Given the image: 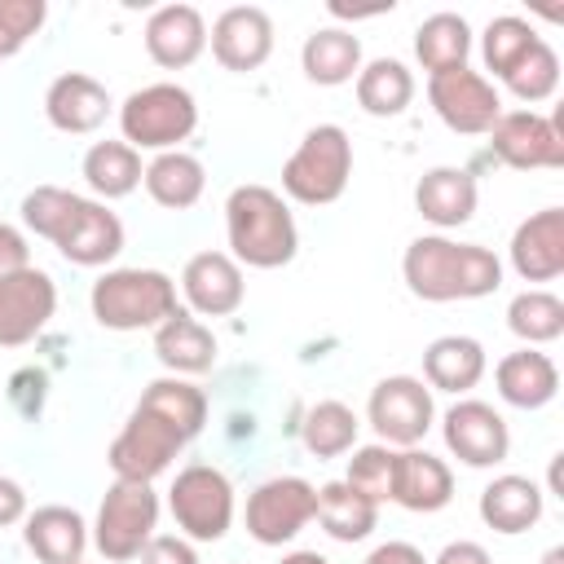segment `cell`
I'll list each match as a JSON object with an SVG mask.
<instances>
[{"instance_id":"8fae6325","label":"cell","mask_w":564,"mask_h":564,"mask_svg":"<svg viewBox=\"0 0 564 564\" xmlns=\"http://www.w3.org/2000/svg\"><path fill=\"white\" fill-rule=\"evenodd\" d=\"M427 101H432L436 119L458 137H485L502 115V97H498L494 79H485L471 66L427 75Z\"/></svg>"},{"instance_id":"3957f363","label":"cell","mask_w":564,"mask_h":564,"mask_svg":"<svg viewBox=\"0 0 564 564\" xmlns=\"http://www.w3.org/2000/svg\"><path fill=\"white\" fill-rule=\"evenodd\" d=\"M229 256L247 269H282L300 251V229L286 198L269 185H234L225 198Z\"/></svg>"},{"instance_id":"bcb514c9","label":"cell","mask_w":564,"mask_h":564,"mask_svg":"<svg viewBox=\"0 0 564 564\" xmlns=\"http://www.w3.org/2000/svg\"><path fill=\"white\" fill-rule=\"evenodd\" d=\"M542 564H564V546H551V551L542 555Z\"/></svg>"},{"instance_id":"4316f807","label":"cell","mask_w":564,"mask_h":564,"mask_svg":"<svg viewBox=\"0 0 564 564\" xmlns=\"http://www.w3.org/2000/svg\"><path fill=\"white\" fill-rule=\"evenodd\" d=\"M485 348L471 335H441L423 348V383L436 392H471L485 379Z\"/></svg>"},{"instance_id":"603a6c76","label":"cell","mask_w":564,"mask_h":564,"mask_svg":"<svg viewBox=\"0 0 564 564\" xmlns=\"http://www.w3.org/2000/svg\"><path fill=\"white\" fill-rule=\"evenodd\" d=\"M22 542L40 564H79L84 551H88V524L75 507L48 502V507L26 511Z\"/></svg>"},{"instance_id":"f35d334b","label":"cell","mask_w":564,"mask_h":564,"mask_svg":"<svg viewBox=\"0 0 564 564\" xmlns=\"http://www.w3.org/2000/svg\"><path fill=\"white\" fill-rule=\"evenodd\" d=\"M44 0H0V57H13L44 26Z\"/></svg>"},{"instance_id":"7402d4cb","label":"cell","mask_w":564,"mask_h":564,"mask_svg":"<svg viewBox=\"0 0 564 564\" xmlns=\"http://www.w3.org/2000/svg\"><path fill=\"white\" fill-rule=\"evenodd\" d=\"M480 189L467 167H427L414 181V212L436 229H458L476 216Z\"/></svg>"},{"instance_id":"9a60e30c","label":"cell","mask_w":564,"mask_h":564,"mask_svg":"<svg viewBox=\"0 0 564 564\" xmlns=\"http://www.w3.org/2000/svg\"><path fill=\"white\" fill-rule=\"evenodd\" d=\"M57 313V286L44 269L26 264L0 278V348L31 344Z\"/></svg>"},{"instance_id":"d6a6232c","label":"cell","mask_w":564,"mask_h":564,"mask_svg":"<svg viewBox=\"0 0 564 564\" xmlns=\"http://www.w3.org/2000/svg\"><path fill=\"white\" fill-rule=\"evenodd\" d=\"M88 189L106 203V198H128L137 185H141V154L128 145V141H93L84 150V163H79Z\"/></svg>"},{"instance_id":"ee69618b","label":"cell","mask_w":564,"mask_h":564,"mask_svg":"<svg viewBox=\"0 0 564 564\" xmlns=\"http://www.w3.org/2000/svg\"><path fill=\"white\" fill-rule=\"evenodd\" d=\"M361 564H427L414 542H379Z\"/></svg>"},{"instance_id":"8992f818","label":"cell","mask_w":564,"mask_h":564,"mask_svg":"<svg viewBox=\"0 0 564 564\" xmlns=\"http://www.w3.org/2000/svg\"><path fill=\"white\" fill-rule=\"evenodd\" d=\"M352 176V141L339 123H317L304 132V141L282 163V189L286 198L304 207H326L348 189Z\"/></svg>"},{"instance_id":"74e56055","label":"cell","mask_w":564,"mask_h":564,"mask_svg":"<svg viewBox=\"0 0 564 564\" xmlns=\"http://www.w3.org/2000/svg\"><path fill=\"white\" fill-rule=\"evenodd\" d=\"M502 84H507L511 97H520L524 106L546 101V97L560 88V57H555V48H551L546 40H538V44L529 48V57H524Z\"/></svg>"},{"instance_id":"b9f144b4","label":"cell","mask_w":564,"mask_h":564,"mask_svg":"<svg viewBox=\"0 0 564 564\" xmlns=\"http://www.w3.org/2000/svg\"><path fill=\"white\" fill-rule=\"evenodd\" d=\"M26 520V489L13 476H0V529Z\"/></svg>"},{"instance_id":"60d3db41","label":"cell","mask_w":564,"mask_h":564,"mask_svg":"<svg viewBox=\"0 0 564 564\" xmlns=\"http://www.w3.org/2000/svg\"><path fill=\"white\" fill-rule=\"evenodd\" d=\"M31 264V247H26V234L13 229L9 220H0V278L4 273H18Z\"/></svg>"},{"instance_id":"5b68a950","label":"cell","mask_w":564,"mask_h":564,"mask_svg":"<svg viewBox=\"0 0 564 564\" xmlns=\"http://www.w3.org/2000/svg\"><path fill=\"white\" fill-rule=\"evenodd\" d=\"M194 128H198V101L185 84H172V79L137 88L119 106V132L137 154L141 150H154V154L176 150Z\"/></svg>"},{"instance_id":"7dc6e473","label":"cell","mask_w":564,"mask_h":564,"mask_svg":"<svg viewBox=\"0 0 564 564\" xmlns=\"http://www.w3.org/2000/svg\"><path fill=\"white\" fill-rule=\"evenodd\" d=\"M79 564H84V560H79Z\"/></svg>"},{"instance_id":"1f68e13d","label":"cell","mask_w":564,"mask_h":564,"mask_svg":"<svg viewBox=\"0 0 564 564\" xmlns=\"http://www.w3.org/2000/svg\"><path fill=\"white\" fill-rule=\"evenodd\" d=\"M467 53H471V26L463 13H432L419 22L414 31V57L427 75H441V70H454V66H467Z\"/></svg>"},{"instance_id":"ac0fdd59","label":"cell","mask_w":564,"mask_h":564,"mask_svg":"<svg viewBox=\"0 0 564 564\" xmlns=\"http://www.w3.org/2000/svg\"><path fill=\"white\" fill-rule=\"evenodd\" d=\"M507 256L524 282H555L564 273V212L542 207V212L524 216L511 234Z\"/></svg>"},{"instance_id":"ba28073f","label":"cell","mask_w":564,"mask_h":564,"mask_svg":"<svg viewBox=\"0 0 564 564\" xmlns=\"http://www.w3.org/2000/svg\"><path fill=\"white\" fill-rule=\"evenodd\" d=\"M167 511L189 542H220L234 524V485L212 463H189L167 489Z\"/></svg>"},{"instance_id":"4dcf8cb0","label":"cell","mask_w":564,"mask_h":564,"mask_svg":"<svg viewBox=\"0 0 564 564\" xmlns=\"http://www.w3.org/2000/svg\"><path fill=\"white\" fill-rule=\"evenodd\" d=\"M313 520H317L335 542H361V538L375 533L379 507H375L370 498H361L357 489H348L344 480H326V485H317Z\"/></svg>"},{"instance_id":"52a82bcc","label":"cell","mask_w":564,"mask_h":564,"mask_svg":"<svg viewBox=\"0 0 564 564\" xmlns=\"http://www.w3.org/2000/svg\"><path fill=\"white\" fill-rule=\"evenodd\" d=\"M159 529V494L145 480H115L93 520V546L110 564H128Z\"/></svg>"},{"instance_id":"83f0119b","label":"cell","mask_w":564,"mask_h":564,"mask_svg":"<svg viewBox=\"0 0 564 564\" xmlns=\"http://www.w3.org/2000/svg\"><path fill=\"white\" fill-rule=\"evenodd\" d=\"M141 185H145V194H150L159 207L185 212V207H194V203L203 198L207 172H203V163H198L194 154H185V150H163V154H154V159L145 163Z\"/></svg>"},{"instance_id":"277c9868","label":"cell","mask_w":564,"mask_h":564,"mask_svg":"<svg viewBox=\"0 0 564 564\" xmlns=\"http://www.w3.org/2000/svg\"><path fill=\"white\" fill-rule=\"evenodd\" d=\"M93 317L106 330H154L176 304V282L163 269H106L88 291Z\"/></svg>"},{"instance_id":"f1b7e54d","label":"cell","mask_w":564,"mask_h":564,"mask_svg":"<svg viewBox=\"0 0 564 564\" xmlns=\"http://www.w3.org/2000/svg\"><path fill=\"white\" fill-rule=\"evenodd\" d=\"M300 66L322 88L348 84L361 70V40L352 31H344V26H317L300 48Z\"/></svg>"},{"instance_id":"f6af8a7d","label":"cell","mask_w":564,"mask_h":564,"mask_svg":"<svg viewBox=\"0 0 564 564\" xmlns=\"http://www.w3.org/2000/svg\"><path fill=\"white\" fill-rule=\"evenodd\" d=\"M282 564H330V560L317 551H291V555H282Z\"/></svg>"},{"instance_id":"ab89813d","label":"cell","mask_w":564,"mask_h":564,"mask_svg":"<svg viewBox=\"0 0 564 564\" xmlns=\"http://www.w3.org/2000/svg\"><path fill=\"white\" fill-rule=\"evenodd\" d=\"M137 560H141V564H198V551H194V542L181 538V533H154Z\"/></svg>"},{"instance_id":"6da1fadb","label":"cell","mask_w":564,"mask_h":564,"mask_svg":"<svg viewBox=\"0 0 564 564\" xmlns=\"http://www.w3.org/2000/svg\"><path fill=\"white\" fill-rule=\"evenodd\" d=\"M22 225L48 238L62 260L79 269H101L123 251V220L101 203L62 185H35L22 194Z\"/></svg>"},{"instance_id":"e0dca14e","label":"cell","mask_w":564,"mask_h":564,"mask_svg":"<svg viewBox=\"0 0 564 564\" xmlns=\"http://www.w3.org/2000/svg\"><path fill=\"white\" fill-rule=\"evenodd\" d=\"M181 291L194 317H229L247 295L242 264L229 251H198L181 269Z\"/></svg>"},{"instance_id":"9c48e42d","label":"cell","mask_w":564,"mask_h":564,"mask_svg":"<svg viewBox=\"0 0 564 564\" xmlns=\"http://www.w3.org/2000/svg\"><path fill=\"white\" fill-rule=\"evenodd\" d=\"M185 445H189V436H185L172 419H163L154 405L137 401L132 414H128V423H123L119 436L110 441L106 463H110L115 480H145V485H150L154 476H163V471L172 467V458H176Z\"/></svg>"},{"instance_id":"44dd1931","label":"cell","mask_w":564,"mask_h":564,"mask_svg":"<svg viewBox=\"0 0 564 564\" xmlns=\"http://www.w3.org/2000/svg\"><path fill=\"white\" fill-rule=\"evenodd\" d=\"M449 498H454V471L445 458H436L419 445L397 449V471H392V502L397 507L432 516V511L449 507Z\"/></svg>"},{"instance_id":"f546056e","label":"cell","mask_w":564,"mask_h":564,"mask_svg":"<svg viewBox=\"0 0 564 564\" xmlns=\"http://www.w3.org/2000/svg\"><path fill=\"white\" fill-rule=\"evenodd\" d=\"M352 88H357V106H361L366 115H375V119H397V115L414 101V75H410V66L397 62V57L361 62Z\"/></svg>"},{"instance_id":"d4e9b609","label":"cell","mask_w":564,"mask_h":564,"mask_svg":"<svg viewBox=\"0 0 564 564\" xmlns=\"http://www.w3.org/2000/svg\"><path fill=\"white\" fill-rule=\"evenodd\" d=\"M494 383H498V397L507 405H516V410H542L560 392V370H555V361L546 352L520 348V352H507L494 366Z\"/></svg>"},{"instance_id":"2e32d148","label":"cell","mask_w":564,"mask_h":564,"mask_svg":"<svg viewBox=\"0 0 564 564\" xmlns=\"http://www.w3.org/2000/svg\"><path fill=\"white\" fill-rule=\"evenodd\" d=\"M207 44L225 70H234V75L260 70L273 53V18L260 4H234L212 22Z\"/></svg>"},{"instance_id":"5bb4252c","label":"cell","mask_w":564,"mask_h":564,"mask_svg":"<svg viewBox=\"0 0 564 564\" xmlns=\"http://www.w3.org/2000/svg\"><path fill=\"white\" fill-rule=\"evenodd\" d=\"M441 436H445V449H449L463 467H498V463L511 454L507 419H502L489 401H476V397H458V401L445 410Z\"/></svg>"},{"instance_id":"7a4b0ae2","label":"cell","mask_w":564,"mask_h":564,"mask_svg":"<svg viewBox=\"0 0 564 564\" xmlns=\"http://www.w3.org/2000/svg\"><path fill=\"white\" fill-rule=\"evenodd\" d=\"M401 278L414 300L454 304L485 300L502 286V260L480 242H454L445 234H419L401 256Z\"/></svg>"},{"instance_id":"7bdbcfd3","label":"cell","mask_w":564,"mask_h":564,"mask_svg":"<svg viewBox=\"0 0 564 564\" xmlns=\"http://www.w3.org/2000/svg\"><path fill=\"white\" fill-rule=\"evenodd\" d=\"M427 564H494V560H489V551H485L480 542L458 538V542H445V546L436 551V560H427Z\"/></svg>"},{"instance_id":"cb8c5ba5","label":"cell","mask_w":564,"mask_h":564,"mask_svg":"<svg viewBox=\"0 0 564 564\" xmlns=\"http://www.w3.org/2000/svg\"><path fill=\"white\" fill-rule=\"evenodd\" d=\"M154 357L176 379L203 375V370L216 366V335L189 308H176L167 322L154 326Z\"/></svg>"},{"instance_id":"ffe728a7","label":"cell","mask_w":564,"mask_h":564,"mask_svg":"<svg viewBox=\"0 0 564 564\" xmlns=\"http://www.w3.org/2000/svg\"><path fill=\"white\" fill-rule=\"evenodd\" d=\"M44 115L57 132H70V137H88L106 123L110 115V93L101 79L84 75V70H66L48 84L44 93Z\"/></svg>"},{"instance_id":"d6986e66","label":"cell","mask_w":564,"mask_h":564,"mask_svg":"<svg viewBox=\"0 0 564 564\" xmlns=\"http://www.w3.org/2000/svg\"><path fill=\"white\" fill-rule=\"evenodd\" d=\"M207 48V22L194 4H159L145 18V53L163 70H185Z\"/></svg>"},{"instance_id":"4fadbf2b","label":"cell","mask_w":564,"mask_h":564,"mask_svg":"<svg viewBox=\"0 0 564 564\" xmlns=\"http://www.w3.org/2000/svg\"><path fill=\"white\" fill-rule=\"evenodd\" d=\"M489 150L498 163L516 172H538V167H564V128L551 115L538 110H502L498 123L485 132Z\"/></svg>"},{"instance_id":"30bf717a","label":"cell","mask_w":564,"mask_h":564,"mask_svg":"<svg viewBox=\"0 0 564 564\" xmlns=\"http://www.w3.org/2000/svg\"><path fill=\"white\" fill-rule=\"evenodd\" d=\"M366 419L379 436V445L388 449H410L427 436L432 419H436V405H432V388L414 375H388L370 388V401H366Z\"/></svg>"},{"instance_id":"d590c367","label":"cell","mask_w":564,"mask_h":564,"mask_svg":"<svg viewBox=\"0 0 564 564\" xmlns=\"http://www.w3.org/2000/svg\"><path fill=\"white\" fill-rule=\"evenodd\" d=\"M542 35L524 22V18H516V13H502V18H494L489 26H485V35H480V57H485V70H494L498 79H507L524 57H529V48L538 44Z\"/></svg>"},{"instance_id":"8d00e7d4","label":"cell","mask_w":564,"mask_h":564,"mask_svg":"<svg viewBox=\"0 0 564 564\" xmlns=\"http://www.w3.org/2000/svg\"><path fill=\"white\" fill-rule=\"evenodd\" d=\"M392 471H397V449H388V445L375 441V445L352 449L348 471H344V485L357 489L361 498H370L379 507V502H392Z\"/></svg>"},{"instance_id":"836d02e7","label":"cell","mask_w":564,"mask_h":564,"mask_svg":"<svg viewBox=\"0 0 564 564\" xmlns=\"http://www.w3.org/2000/svg\"><path fill=\"white\" fill-rule=\"evenodd\" d=\"M507 326H511L516 339H524V348L555 344L564 335V300L551 295V291H542V286H529V291L511 295Z\"/></svg>"},{"instance_id":"7c38bea8","label":"cell","mask_w":564,"mask_h":564,"mask_svg":"<svg viewBox=\"0 0 564 564\" xmlns=\"http://www.w3.org/2000/svg\"><path fill=\"white\" fill-rule=\"evenodd\" d=\"M313 507H317V485H308L304 476H273L247 494L242 520L260 546H282L313 520Z\"/></svg>"},{"instance_id":"e575fe53","label":"cell","mask_w":564,"mask_h":564,"mask_svg":"<svg viewBox=\"0 0 564 564\" xmlns=\"http://www.w3.org/2000/svg\"><path fill=\"white\" fill-rule=\"evenodd\" d=\"M357 427H361V419L352 414V405L317 401V405H308V414L300 423V441L313 458H339V454L357 449Z\"/></svg>"},{"instance_id":"484cf974","label":"cell","mask_w":564,"mask_h":564,"mask_svg":"<svg viewBox=\"0 0 564 564\" xmlns=\"http://www.w3.org/2000/svg\"><path fill=\"white\" fill-rule=\"evenodd\" d=\"M476 511H480V520H485L494 533L516 538V533H529V529L542 520V489H538V480L507 471V476H494V480L480 489Z\"/></svg>"}]
</instances>
